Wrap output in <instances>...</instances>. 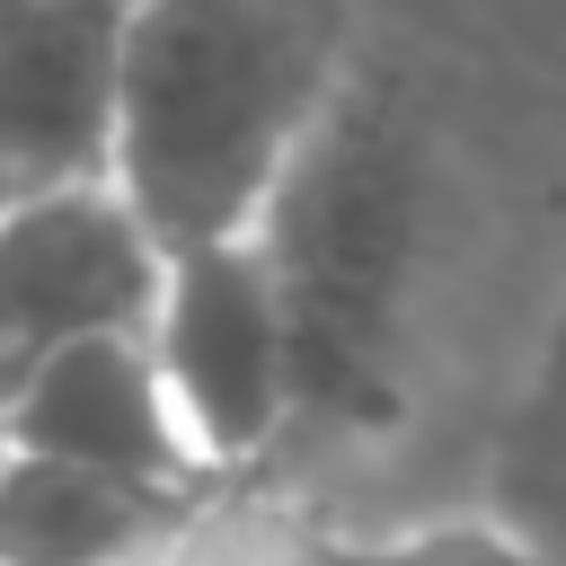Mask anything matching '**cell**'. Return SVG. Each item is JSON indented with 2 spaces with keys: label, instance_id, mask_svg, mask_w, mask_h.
Masks as SVG:
<instances>
[{
  "label": "cell",
  "instance_id": "6da1fadb",
  "mask_svg": "<svg viewBox=\"0 0 566 566\" xmlns=\"http://www.w3.org/2000/svg\"><path fill=\"white\" fill-rule=\"evenodd\" d=\"M354 80V0H133L115 195L159 248L239 239Z\"/></svg>",
  "mask_w": 566,
  "mask_h": 566
},
{
  "label": "cell",
  "instance_id": "7a4b0ae2",
  "mask_svg": "<svg viewBox=\"0 0 566 566\" xmlns=\"http://www.w3.org/2000/svg\"><path fill=\"white\" fill-rule=\"evenodd\" d=\"M248 239L292 336V433H389L407 416V345L433 239V168L416 124L380 88L345 80Z\"/></svg>",
  "mask_w": 566,
  "mask_h": 566
},
{
  "label": "cell",
  "instance_id": "3957f363",
  "mask_svg": "<svg viewBox=\"0 0 566 566\" xmlns=\"http://www.w3.org/2000/svg\"><path fill=\"white\" fill-rule=\"evenodd\" d=\"M142 345L195 460L221 486H239L256 460L292 442V336H283V301L248 230L168 248Z\"/></svg>",
  "mask_w": 566,
  "mask_h": 566
},
{
  "label": "cell",
  "instance_id": "277c9868",
  "mask_svg": "<svg viewBox=\"0 0 566 566\" xmlns=\"http://www.w3.org/2000/svg\"><path fill=\"white\" fill-rule=\"evenodd\" d=\"M159 265L168 248L115 195V177L0 203V398L62 345L142 336Z\"/></svg>",
  "mask_w": 566,
  "mask_h": 566
},
{
  "label": "cell",
  "instance_id": "5b68a950",
  "mask_svg": "<svg viewBox=\"0 0 566 566\" xmlns=\"http://www.w3.org/2000/svg\"><path fill=\"white\" fill-rule=\"evenodd\" d=\"M133 0H27L0 35V203L115 177Z\"/></svg>",
  "mask_w": 566,
  "mask_h": 566
},
{
  "label": "cell",
  "instance_id": "8992f818",
  "mask_svg": "<svg viewBox=\"0 0 566 566\" xmlns=\"http://www.w3.org/2000/svg\"><path fill=\"white\" fill-rule=\"evenodd\" d=\"M0 416H9V442L18 451L115 469V478H142V486H168V495H212L221 486L195 460V442H186V424H177V407H168L142 336L62 345L53 363H35L0 398Z\"/></svg>",
  "mask_w": 566,
  "mask_h": 566
},
{
  "label": "cell",
  "instance_id": "52a82bcc",
  "mask_svg": "<svg viewBox=\"0 0 566 566\" xmlns=\"http://www.w3.org/2000/svg\"><path fill=\"white\" fill-rule=\"evenodd\" d=\"M203 495H168L53 451H0V566H150Z\"/></svg>",
  "mask_w": 566,
  "mask_h": 566
},
{
  "label": "cell",
  "instance_id": "ba28073f",
  "mask_svg": "<svg viewBox=\"0 0 566 566\" xmlns=\"http://www.w3.org/2000/svg\"><path fill=\"white\" fill-rule=\"evenodd\" d=\"M318 566H557V548L495 513H433V522H398V531L318 539Z\"/></svg>",
  "mask_w": 566,
  "mask_h": 566
},
{
  "label": "cell",
  "instance_id": "9c48e42d",
  "mask_svg": "<svg viewBox=\"0 0 566 566\" xmlns=\"http://www.w3.org/2000/svg\"><path fill=\"white\" fill-rule=\"evenodd\" d=\"M539 398L566 416V292H557V327H548V354H539Z\"/></svg>",
  "mask_w": 566,
  "mask_h": 566
},
{
  "label": "cell",
  "instance_id": "30bf717a",
  "mask_svg": "<svg viewBox=\"0 0 566 566\" xmlns=\"http://www.w3.org/2000/svg\"><path fill=\"white\" fill-rule=\"evenodd\" d=\"M18 9H27V0H0V35H9V18H18Z\"/></svg>",
  "mask_w": 566,
  "mask_h": 566
},
{
  "label": "cell",
  "instance_id": "8fae6325",
  "mask_svg": "<svg viewBox=\"0 0 566 566\" xmlns=\"http://www.w3.org/2000/svg\"><path fill=\"white\" fill-rule=\"evenodd\" d=\"M0 451H9V416H0Z\"/></svg>",
  "mask_w": 566,
  "mask_h": 566
},
{
  "label": "cell",
  "instance_id": "7c38bea8",
  "mask_svg": "<svg viewBox=\"0 0 566 566\" xmlns=\"http://www.w3.org/2000/svg\"><path fill=\"white\" fill-rule=\"evenodd\" d=\"M557 566H566V548H557Z\"/></svg>",
  "mask_w": 566,
  "mask_h": 566
}]
</instances>
